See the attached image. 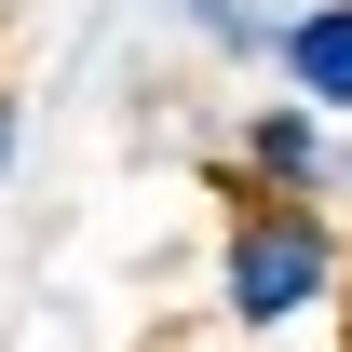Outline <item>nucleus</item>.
<instances>
[{
  "mask_svg": "<svg viewBox=\"0 0 352 352\" xmlns=\"http://www.w3.org/2000/svg\"><path fill=\"white\" fill-rule=\"evenodd\" d=\"M190 54H217V68H258L271 82V41H285V0H149Z\"/></svg>",
  "mask_w": 352,
  "mask_h": 352,
  "instance_id": "20e7f679",
  "label": "nucleus"
},
{
  "mask_svg": "<svg viewBox=\"0 0 352 352\" xmlns=\"http://www.w3.org/2000/svg\"><path fill=\"white\" fill-rule=\"evenodd\" d=\"M217 163H230V190H258V204H325V176H339V122L298 109V95H244Z\"/></svg>",
  "mask_w": 352,
  "mask_h": 352,
  "instance_id": "f03ea898",
  "label": "nucleus"
},
{
  "mask_svg": "<svg viewBox=\"0 0 352 352\" xmlns=\"http://www.w3.org/2000/svg\"><path fill=\"white\" fill-rule=\"evenodd\" d=\"M14 163H28V95L0 82V190H14Z\"/></svg>",
  "mask_w": 352,
  "mask_h": 352,
  "instance_id": "39448f33",
  "label": "nucleus"
},
{
  "mask_svg": "<svg viewBox=\"0 0 352 352\" xmlns=\"http://www.w3.org/2000/svg\"><path fill=\"white\" fill-rule=\"evenodd\" d=\"M325 204H339V217H352V122H339V176H325Z\"/></svg>",
  "mask_w": 352,
  "mask_h": 352,
  "instance_id": "423d86ee",
  "label": "nucleus"
},
{
  "mask_svg": "<svg viewBox=\"0 0 352 352\" xmlns=\"http://www.w3.org/2000/svg\"><path fill=\"white\" fill-rule=\"evenodd\" d=\"M271 95H298V109L352 122V0H285V41H271Z\"/></svg>",
  "mask_w": 352,
  "mask_h": 352,
  "instance_id": "7ed1b4c3",
  "label": "nucleus"
},
{
  "mask_svg": "<svg viewBox=\"0 0 352 352\" xmlns=\"http://www.w3.org/2000/svg\"><path fill=\"white\" fill-rule=\"evenodd\" d=\"M339 285H352V217L339 204L230 190V217H217V325L230 339H285L311 311H339Z\"/></svg>",
  "mask_w": 352,
  "mask_h": 352,
  "instance_id": "f257e3e1",
  "label": "nucleus"
}]
</instances>
